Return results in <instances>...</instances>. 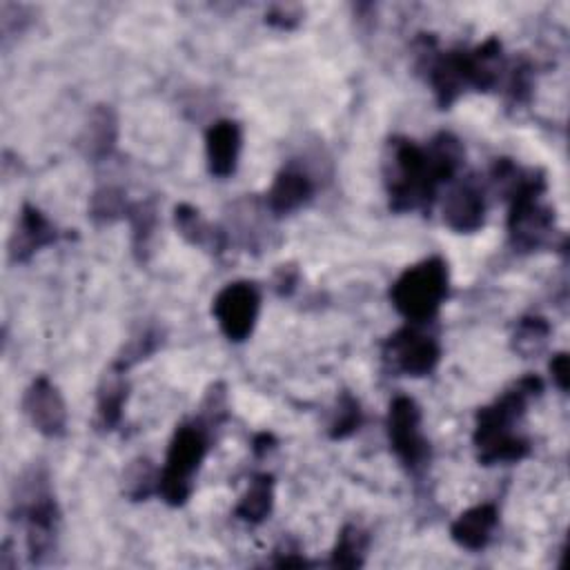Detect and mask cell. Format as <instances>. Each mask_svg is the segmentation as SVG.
I'll list each match as a JSON object with an SVG mask.
<instances>
[{"instance_id": "obj_1", "label": "cell", "mask_w": 570, "mask_h": 570, "mask_svg": "<svg viewBox=\"0 0 570 570\" xmlns=\"http://www.w3.org/2000/svg\"><path fill=\"white\" fill-rule=\"evenodd\" d=\"M461 160L463 147L448 131L436 134L428 147H419L407 138H392L390 156L385 158L390 207L394 212L430 207L436 187L456 174Z\"/></svg>"}, {"instance_id": "obj_2", "label": "cell", "mask_w": 570, "mask_h": 570, "mask_svg": "<svg viewBox=\"0 0 570 570\" xmlns=\"http://www.w3.org/2000/svg\"><path fill=\"white\" fill-rule=\"evenodd\" d=\"M543 390L539 376L530 374L519 379L508 392H503L492 405L481 407L476 414L474 445L483 465L517 463L530 452V443L514 430V423L523 416L530 396Z\"/></svg>"}, {"instance_id": "obj_3", "label": "cell", "mask_w": 570, "mask_h": 570, "mask_svg": "<svg viewBox=\"0 0 570 570\" xmlns=\"http://www.w3.org/2000/svg\"><path fill=\"white\" fill-rule=\"evenodd\" d=\"M209 432L212 423L203 416L176 428L158 476V492L169 505H183L189 499L194 476L209 450Z\"/></svg>"}, {"instance_id": "obj_4", "label": "cell", "mask_w": 570, "mask_h": 570, "mask_svg": "<svg viewBox=\"0 0 570 570\" xmlns=\"http://www.w3.org/2000/svg\"><path fill=\"white\" fill-rule=\"evenodd\" d=\"M445 296L448 265L439 256H430L407 267L390 289V298L396 312L414 325L432 321Z\"/></svg>"}, {"instance_id": "obj_5", "label": "cell", "mask_w": 570, "mask_h": 570, "mask_svg": "<svg viewBox=\"0 0 570 570\" xmlns=\"http://www.w3.org/2000/svg\"><path fill=\"white\" fill-rule=\"evenodd\" d=\"M18 514L27 523V548L31 561H40L42 554H47L53 548L56 537V523H58V505L53 501V494L49 492L47 479L38 472L29 476V481L22 483Z\"/></svg>"}, {"instance_id": "obj_6", "label": "cell", "mask_w": 570, "mask_h": 570, "mask_svg": "<svg viewBox=\"0 0 570 570\" xmlns=\"http://www.w3.org/2000/svg\"><path fill=\"white\" fill-rule=\"evenodd\" d=\"M387 439L399 461L419 472L430 459V443L421 432V410L414 399L396 396L387 412Z\"/></svg>"}, {"instance_id": "obj_7", "label": "cell", "mask_w": 570, "mask_h": 570, "mask_svg": "<svg viewBox=\"0 0 570 570\" xmlns=\"http://www.w3.org/2000/svg\"><path fill=\"white\" fill-rule=\"evenodd\" d=\"M258 309H261V294L256 289L254 283L249 281H236L225 285L212 305V312L218 321L220 332L229 338V341H245L258 318Z\"/></svg>"}, {"instance_id": "obj_8", "label": "cell", "mask_w": 570, "mask_h": 570, "mask_svg": "<svg viewBox=\"0 0 570 570\" xmlns=\"http://www.w3.org/2000/svg\"><path fill=\"white\" fill-rule=\"evenodd\" d=\"M383 356L394 372H401L405 376H425L436 367L441 358V347L432 334L419 332L412 323L407 327H401L385 341Z\"/></svg>"}, {"instance_id": "obj_9", "label": "cell", "mask_w": 570, "mask_h": 570, "mask_svg": "<svg viewBox=\"0 0 570 570\" xmlns=\"http://www.w3.org/2000/svg\"><path fill=\"white\" fill-rule=\"evenodd\" d=\"M22 410L29 423L45 436H60L67 428V407L58 387L47 379L38 376L24 392Z\"/></svg>"}, {"instance_id": "obj_10", "label": "cell", "mask_w": 570, "mask_h": 570, "mask_svg": "<svg viewBox=\"0 0 570 570\" xmlns=\"http://www.w3.org/2000/svg\"><path fill=\"white\" fill-rule=\"evenodd\" d=\"M485 200L483 189L474 180H463L450 189L443 200V223L461 234L476 232L483 225Z\"/></svg>"}, {"instance_id": "obj_11", "label": "cell", "mask_w": 570, "mask_h": 570, "mask_svg": "<svg viewBox=\"0 0 570 570\" xmlns=\"http://www.w3.org/2000/svg\"><path fill=\"white\" fill-rule=\"evenodd\" d=\"M53 240H56V227L47 220V216L40 209L24 205L9 240V256L16 263L29 261L40 247L51 245Z\"/></svg>"}, {"instance_id": "obj_12", "label": "cell", "mask_w": 570, "mask_h": 570, "mask_svg": "<svg viewBox=\"0 0 570 570\" xmlns=\"http://www.w3.org/2000/svg\"><path fill=\"white\" fill-rule=\"evenodd\" d=\"M240 127L234 120H218L207 129L205 149L209 171L218 178H227L236 171L240 154Z\"/></svg>"}, {"instance_id": "obj_13", "label": "cell", "mask_w": 570, "mask_h": 570, "mask_svg": "<svg viewBox=\"0 0 570 570\" xmlns=\"http://www.w3.org/2000/svg\"><path fill=\"white\" fill-rule=\"evenodd\" d=\"M499 523V512L492 503H481L463 514L456 517V521L450 525V534L454 543H459L465 550H481L492 539V532Z\"/></svg>"}, {"instance_id": "obj_14", "label": "cell", "mask_w": 570, "mask_h": 570, "mask_svg": "<svg viewBox=\"0 0 570 570\" xmlns=\"http://www.w3.org/2000/svg\"><path fill=\"white\" fill-rule=\"evenodd\" d=\"M312 194H314V185L309 176L303 174L301 169L287 167L274 178L267 191V207L276 216H285L303 207L312 198Z\"/></svg>"}, {"instance_id": "obj_15", "label": "cell", "mask_w": 570, "mask_h": 570, "mask_svg": "<svg viewBox=\"0 0 570 570\" xmlns=\"http://www.w3.org/2000/svg\"><path fill=\"white\" fill-rule=\"evenodd\" d=\"M116 136H118L116 114L111 111V107L100 105L89 114V120L80 136V147L87 158L98 160L111 154L116 145Z\"/></svg>"}, {"instance_id": "obj_16", "label": "cell", "mask_w": 570, "mask_h": 570, "mask_svg": "<svg viewBox=\"0 0 570 570\" xmlns=\"http://www.w3.org/2000/svg\"><path fill=\"white\" fill-rule=\"evenodd\" d=\"M125 367L118 363L105 374L98 390V421L105 430H114L122 416V405L127 399V383L122 376Z\"/></svg>"}, {"instance_id": "obj_17", "label": "cell", "mask_w": 570, "mask_h": 570, "mask_svg": "<svg viewBox=\"0 0 570 570\" xmlns=\"http://www.w3.org/2000/svg\"><path fill=\"white\" fill-rule=\"evenodd\" d=\"M274 505V476L272 474H256L245 494L236 505V517L247 523H261L269 517Z\"/></svg>"}, {"instance_id": "obj_18", "label": "cell", "mask_w": 570, "mask_h": 570, "mask_svg": "<svg viewBox=\"0 0 570 570\" xmlns=\"http://www.w3.org/2000/svg\"><path fill=\"white\" fill-rule=\"evenodd\" d=\"M174 220H176V227L178 232L191 243V245H200V247H207V249H214V252H220L225 247V238L218 229H212L203 218L200 214L189 207V205H178L174 209Z\"/></svg>"}, {"instance_id": "obj_19", "label": "cell", "mask_w": 570, "mask_h": 570, "mask_svg": "<svg viewBox=\"0 0 570 570\" xmlns=\"http://www.w3.org/2000/svg\"><path fill=\"white\" fill-rule=\"evenodd\" d=\"M367 550V534L358 525H345L332 550L334 568H361Z\"/></svg>"}, {"instance_id": "obj_20", "label": "cell", "mask_w": 570, "mask_h": 570, "mask_svg": "<svg viewBox=\"0 0 570 570\" xmlns=\"http://www.w3.org/2000/svg\"><path fill=\"white\" fill-rule=\"evenodd\" d=\"M358 425H361V405L352 394L343 392L338 399V405L334 410V419L330 423V436L345 439L352 432H356Z\"/></svg>"}, {"instance_id": "obj_21", "label": "cell", "mask_w": 570, "mask_h": 570, "mask_svg": "<svg viewBox=\"0 0 570 570\" xmlns=\"http://www.w3.org/2000/svg\"><path fill=\"white\" fill-rule=\"evenodd\" d=\"M548 334H550V325L546 323V318H541V316L521 318L517 325V332H514V347L521 354H532L546 343Z\"/></svg>"}, {"instance_id": "obj_22", "label": "cell", "mask_w": 570, "mask_h": 570, "mask_svg": "<svg viewBox=\"0 0 570 570\" xmlns=\"http://www.w3.org/2000/svg\"><path fill=\"white\" fill-rule=\"evenodd\" d=\"M129 205L125 203L122 194L118 189H100L94 194L91 198V218L94 220H102V223H111L120 216H127Z\"/></svg>"}, {"instance_id": "obj_23", "label": "cell", "mask_w": 570, "mask_h": 570, "mask_svg": "<svg viewBox=\"0 0 570 570\" xmlns=\"http://www.w3.org/2000/svg\"><path fill=\"white\" fill-rule=\"evenodd\" d=\"M127 218L131 220V229H134V243L138 249H142L156 227V207L154 203H138V205H129Z\"/></svg>"}, {"instance_id": "obj_24", "label": "cell", "mask_w": 570, "mask_h": 570, "mask_svg": "<svg viewBox=\"0 0 570 570\" xmlns=\"http://www.w3.org/2000/svg\"><path fill=\"white\" fill-rule=\"evenodd\" d=\"M154 481V468L149 465V461L142 459L127 474V494L134 499H145L151 492Z\"/></svg>"}, {"instance_id": "obj_25", "label": "cell", "mask_w": 570, "mask_h": 570, "mask_svg": "<svg viewBox=\"0 0 570 570\" xmlns=\"http://www.w3.org/2000/svg\"><path fill=\"white\" fill-rule=\"evenodd\" d=\"M265 20H267L269 24L278 27V29H292V27L298 24L301 13H298L296 7H276V9H272V11L267 13Z\"/></svg>"}, {"instance_id": "obj_26", "label": "cell", "mask_w": 570, "mask_h": 570, "mask_svg": "<svg viewBox=\"0 0 570 570\" xmlns=\"http://www.w3.org/2000/svg\"><path fill=\"white\" fill-rule=\"evenodd\" d=\"M568 354L566 352H559L557 356H552V361H550V374H552V379H554V383H557V387L559 390H568Z\"/></svg>"}, {"instance_id": "obj_27", "label": "cell", "mask_w": 570, "mask_h": 570, "mask_svg": "<svg viewBox=\"0 0 570 570\" xmlns=\"http://www.w3.org/2000/svg\"><path fill=\"white\" fill-rule=\"evenodd\" d=\"M272 443H274V436L272 434H258L256 439H254V452L256 454H263V452H267L269 448H272Z\"/></svg>"}]
</instances>
